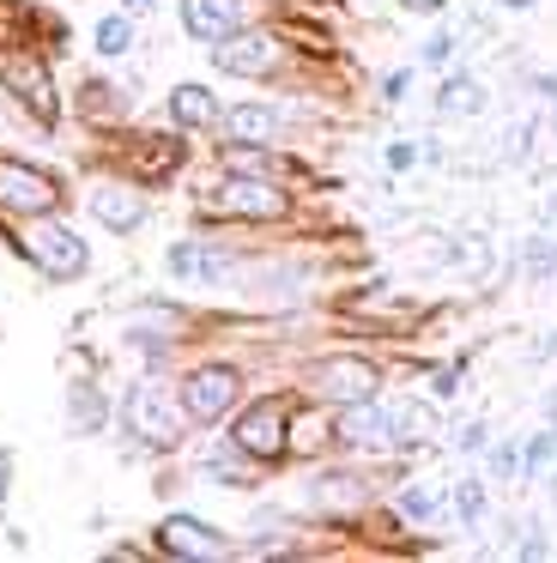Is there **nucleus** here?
Here are the masks:
<instances>
[{
    "label": "nucleus",
    "mask_w": 557,
    "mask_h": 563,
    "mask_svg": "<svg viewBox=\"0 0 557 563\" xmlns=\"http://www.w3.org/2000/svg\"><path fill=\"white\" fill-rule=\"evenodd\" d=\"M0 79H7V86L19 91L24 103H31L36 122H55V86H48L43 62H31V55H12V62L0 67Z\"/></svg>",
    "instance_id": "9b49d317"
},
{
    "label": "nucleus",
    "mask_w": 557,
    "mask_h": 563,
    "mask_svg": "<svg viewBox=\"0 0 557 563\" xmlns=\"http://www.w3.org/2000/svg\"><path fill=\"white\" fill-rule=\"evenodd\" d=\"M170 110H176L182 128H206V122H212V91H206V86H176Z\"/></svg>",
    "instance_id": "4468645a"
},
{
    "label": "nucleus",
    "mask_w": 557,
    "mask_h": 563,
    "mask_svg": "<svg viewBox=\"0 0 557 563\" xmlns=\"http://www.w3.org/2000/svg\"><path fill=\"white\" fill-rule=\"evenodd\" d=\"M363 490L351 485V478H327V490H321V503H358Z\"/></svg>",
    "instance_id": "412c9836"
},
{
    "label": "nucleus",
    "mask_w": 557,
    "mask_h": 563,
    "mask_svg": "<svg viewBox=\"0 0 557 563\" xmlns=\"http://www.w3.org/2000/svg\"><path fill=\"white\" fill-rule=\"evenodd\" d=\"M237 449L254 454V461H273L278 449H285V400H261L242 412L237 424Z\"/></svg>",
    "instance_id": "423d86ee"
},
{
    "label": "nucleus",
    "mask_w": 557,
    "mask_h": 563,
    "mask_svg": "<svg viewBox=\"0 0 557 563\" xmlns=\"http://www.w3.org/2000/svg\"><path fill=\"white\" fill-rule=\"evenodd\" d=\"M491 473H515V449H496L491 454Z\"/></svg>",
    "instance_id": "b1692460"
},
{
    "label": "nucleus",
    "mask_w": 557,
    "mask_h": 563,
    "mask_svg": "<svg viewBox=\"0 0 557 563\" xmlns=\"http://www.w3.org/2000/svg\"><path fill=\"white\" fill-rule=\"evenodd\" d=\"M212 55H218V67H225V74H242V79L273 74V67H278V43L266 37V31H230L225 49H212Z\"/></svg>",
    "instance_id": "6e6552de"
},
{
    "label": "nucleus",
    "mask_w": 557,
    "mask_h": 563,
    "mask_svg": "<svg viewBox=\"0 0 557 563\" xmlns=\"http://www.w3.org/2000/svg\"><path fill=\"white\" fill-rule=\"evenodd\" d=\"M321 442H327V418L321 412H303L297 424H291V449H297V454H315Z\"/></svg>",
    "instance_id": "f3484780"
},
{
    "label": "nucleus",
    "mask_w": 557,
    "mask_h": 563,
    "mask_svg": "<svg viewBox=\"0 0 557 563\" xmlns=\"http://www.w3.org/2000/svg\"><path fill=\"white\" fill-rule=\"evenodd\" d=\"M387 424H394V442L430 437V412H424V406H394V412H387Z\"/></svg>",
    "instance_id": "dca6fc26"
},
{
    "label": "nucleus",
    "mask_w": 557,
    "mask_h": 563,
    "mask_svg": "<svg viewBox=\"0 0 557 563\" xmlns=\"http://www.w3.org/2000/svg\"><path fill=\"white\" fill-rule=\"evenodd\" d=\"M503 7H533V0H503Z\"/></svg>",
    "instance_id": "cd10ccee"
},
{
    "label": "nucleus",
    "mask_w": 557,
    "mask_h": 563,
    "mask_svg": "<svg viewBox=\"0 0 557 563\" xmlns=\"http://www.w3.org/2000/svg\"><path fill=\"white\" fill-rule=\"evenodd\" d=\"M551 454H557V437H539V442L527 449V473H539V466L551 461Z\"/></svg>",
    "instance_id": "4be33fe9"
},
{
    "label": "nucleus",
    "mask_w": 557,
    "mask_h": 563,
    "mask_svg": "<svg viewBox=\"0 0 557 563\" xmlns=\"http://www.w3.org/2000/svg\"><path fill=\"white\" fill-rule=\"evenodd\" d=\"M128 43H133V25H128V19H103V25H97V49H103V55H121Z\"/></svg>",
    "instance_id": "6ab92c4d"
},
{
    "label": "nucleus",
    "mask_w": 557,
    "mask_h": 563,
    "mask_svg": "<svg viewBox=\"0 0 557 563\" xmlns=\"http://www.w3.org/2000/svg\"><path fill=\"white\" fill-rule=\"evenodd\" d=\"M230 400H237V369H225V364L194 369L188 388H182V406H188L194 424H212V418H225Z\"/></svg>",
    "instance_id": "20e7f679"
},
{
    "label": "nucleus",
    "mask_w": 557,
    "mask_h": 563,
    "mask_svg": "<svg viewBox=\"0 0 557 563\" xmlns=\"http://www.w3.org/2000/svg\"><path fill=\"white\" fill-rule=\"evenodd\" d=\"M479 86H472V79H448V86H443V115H472V110H479Z\"/></svg>",
    "instance_id": "a211bd4d"
},
{
    "label": "nucleus",
    "mask_w": 557,
    "mask_h": 563,
    "mask_svg": "<svg viewBox=\"0 0 557 563\" xmlns=\"http://www.w3.org/2000/svg\"><path fill=\"white\" fill-rule=\"evenodd\" d=\"M218 212H237V219H278L285 212V195L273 183H249V176H230L212 200Z\"/></svg>",
    "instance_id": "1a4fd4ad"
},
{
    "label": "nucleus",
    "mask_w": 557,
    "mask_h": 563,
    "mask_svg": "<svg viewBox=\"0 0 557 563\" xmlns=\"http://www.w3.org/2000/svg\"><path fill=\"white\" fill-rule=\"evenodd\" d=\"M479 485H460V515H467V521H479Z\"/></svg>",
    "instance_id": "5701e85b"
},
{
    "label": "nucleus",
    "mask_w": 557,
    "mask_h": 563,
    "mask_svg": "<svg viewBox=\"0 0 557 563\" xmlns=\"http://www.w3.org/2000/svg\"><path fill=\"white\" fill-rule=\"evenodd\" d=\"M91 212L109 224V231H133V224L145 219V195H133V188H116V183H103L91 195Z\"/></svg>",
    "instance_id": "f8f14e48"
},
{
    "label": "nucleus",
    "mask_w": 557,
    "mask_h": 563,
    "mask_svg": "<svg viewBox=\"0 0 557 563\" xmlns=\"http://www.w3.org/2000/svg\"><path fill=\"white\" fill-rule=\"evenodd\" d=\"M0 497H7V461H0Z\"/></svg>",
    "instance_id": "a878e982"
},
{
    "label": "nucleus",
    "mask_w": 557,
    "mask_h": 563,
    "mask_svg": "<svg viewBox=\"0 0 557 563\" xmlns=\"http://www.w3.org/2000/svg\"><path fill=\"white\" fill-rule=\"evenodd\" d=\"M254 13V0H182V25L200 43H225L230 31H242Z\"/></svg>",
    "instance_id": "39448f33"
},
{
    "label": "nucleus",
    "mask_w": 557,
    "mask_h": 563,
    "mask_svg": "<svg viewBox=\"0 0 557 563\" xmlns=\"http://www.w3.org/2000/svg\"><path fill=\"white\" fill-rule=\"evenodd\" d=\"M170 273H176V279H212L218 261L206 255V249H194V243H176L170 249Z\"/></svg>",
    "instance_id": "2eb2a0df"
},
{
    "label": "nucleus",
    "mask_w": 557,
    "mask_h": 563,
    "mask_svg": "<svg viewBox=\"0 0 557 563\" xmlns=\"http://www.w3.org/2000/svg\"><path fill=\"white\" fill-rule=\"evenodd\" d=\"M225 128H230L237 140H273V134H278V115L261 110V103H242V110L225 115Z\"/></svg>",
    "instance_id": "ddd939ff"
},
{
    "label": "nucleus",
    "mask_w": 557,
    "mask_h": 563,
    "mask_svg": "<svg viewBox=\"0 0 557 563\" xmlns=\"http://www.w3.org/2000/svg\"><path fill=\"white\" fill-rule=\"evenodd\" d=\"M315 388L327 394V400H375V369L363 364V357H327V364H315Z\"/></svg>",
    "instance_id": "0eeeda50"
},
{
    "label": "nucleus",
    "mask_w": 557,
    "mask_h": 563,
    "mask_svg": "<svg viewBox=\"0 0 557 563\" xmlns=\"http://www.w3.org/2000/svg\"><path fill=\"white\" fill-rule=\"evenodd\" d=\"M157 545L170 551V558H225V539L212 533L206 521H194V515H170L164 527H157Z\"/></svg>",
    "instance_id": "9d476101"
},
{
    "label": "nucleus",
    "mask_w": 557,
    "mask_h": 563,
    "mask_svg": "<svg viewBox=\"0 0 557 563\" xmlns=\"http://www.w3.org/2000/svg\"><path fill=\"white\" fill-rule=\"evenodd\" d=\"M400 509H406V515H436V509H443V497H436V490H406Z\"/></svg>",
    "instance_id": "aec40b11"
},
{
    "label": "nucleus",
    "mask_w": 557,
    "mask_h": 563,
    "mask_svg": "<svg viewBox=\"0 0 557 563\" xmlns=\"http://www.w3.org/2000/svg\"><path fill=\"white\" fill-rule=\"evenodd\" d=\"M24 255H31L48 279H79L85 273V243L73 231H61V224H36V231H24Z\"/></svg>",
    "instance_id": "f03ea898"
},
{
    "label": "nucleus",
    "mask_w": 557,
    "mask_h": 563,
    "mask_svg": "<svg viewBox=\"0 0 557 563\" xmlns=\"http://www.w3.org/2000/svg\"><path fill=\"white\" fill-rule=\"evenodd\" d=\"M55 200H61L55 176L31 170V164L0 158V207H7V212H48Z\"/></svg>",
    "instance_id": "7ed1b4c3"
},
{
    "label": "nucleus",
    "mask_w": 557,
    "mask_h": 563,
    "mask_svg": "<svg viewBox=\"0 0 557 563\" xmlns=\"http://www.w3.org/2000/svg\"><path fill=\"white\" fill-rule=\"evenodd\" d=\"M412 13H436V7H443V0H406Z\"/></svg>",
    "instance_id": "393cba45"
},
{
    "label": "nucleus",
    "mask_w": 557,
    "mask_h": 563,
    "mask_svg": "<svg viewBox=\"0 0 557 563\" xmlns=\"http://www.w3.org/2000/svg\"><path fill=\"white\" fill-rule=\"evenodd\" d=\"M182 418H188V406H176L157 382H140V388L128 394V424L133 437L157 442V449H170V442L182 437Z\"/></svg>",
    "instance_id": "f257e3e1"
},
{
    "label": "nucleus",
    "mask_w": 557,
    "mask_h": 563,
    "mask_svg": "<svg viewBox=\"0 0 557 563\" xmlns=\"http://www.w3.org/2000/svg\"><path fill=\"white\" fill-rule=\"evenodd\" d=\"M128 7H133V13H140V7H152V0H128Z\"/></svg>",
    "instance_id": "bb28decb"
}]
</instances>
